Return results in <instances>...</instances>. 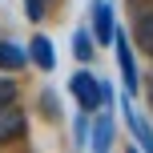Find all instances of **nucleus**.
Wrapping results in <instances>:
<instances>
[{
  "label": "nucleus",
  "mask_w": 153,
  "mask_h": 153,
  "mask_svg": "<svg viewBox=\"0 0 153 153\" xmlns=\"http://www.w3.org/2000/svg\"><path fill=\"white\" fill-rule=\"evenodd\" d=\"M24 61H28V56H24V48H16V45H8V40H0V69H20Z\"/></svg>",
  "instance_id": "7"
},
{
  "label": "nucleus",
  "mask_w": 153,
  "mask_h": 153,
  "mask_svg": "<svg viewBox=\"0 0 153 153\" xmlns=\"http://www.w3.org/2000/svg\"><path fill=\"white\" fill-rule=\"evenodd\" d=\"M93 32H97V40L101 45H109V40H113V8L109 4H97V12H93Z\"/></svg>",
  "instance_id": "5"
},
{
  "label": "nucleus",
  "mask_w": 153,
  "mask_h": 153,
  "mask_svg": "<svg viewBox=\"0 0 153 153\" xmlns=\"http://www.w3.org/2000/svg\"><path fill=\"white\" fill-rule=\"evenodd\" d=\"M24 8H28L32 20H40V16H45V0H24Z\"/></svg>",
  "instance_id": "11"
},
{
  "label": "nucleus",
  "mask_w": 153,
  "mask_h": 153,
  "mask_svg": "<svg viewBox=\"0 0 153 153\" xmlns=\"http://www.w3.org/2000/svg\"><path fill=\"white\" fill-rule=\"evenodd\" d=\"M109 141H113V125L101 117V121H97V133H93V149H109Z\"/></svg>",
  "instance_id": "8"
},
{
  "label": "nucleus",
  "mask_w": 153,
  "mask_h": 153,
  "mask_svg": "<svg viewBox=\"0 0 153 153\" xmlns=\"http://www.w3.org/2000/svg\"><path fill=\"white\" fill-rule=\"evenodd\" d=\"M133 36H137L141 53H145V56H153V8L137 12V20H133Z\"/></svg>",
  "instance_id": "4"
},
{
  "label": "nucleus",
  "mask_w": 153,
  "mask_h": 153,
  "mask_svg": "<svg viewBox=\"0 0 153 153\" xmlns=\"http://www.w3.org/2000/svg\"><path fill=\"white\" fill-rule=\"evenodd\" d=\"M149 109H153V81H149Z\"/></svg>",
  "instance_id": "12"
},
{
  "label": "nucleus",
  "mask_w": 153,
  "mask_h": 153,
  "mask_svg": "<svg viewBox=\"0 0 153 153\" xmlns=\"http://www.w3.org/2000/svg\"><path fill=\"white\" fill-rule=\"evenodd\" d=\"M113 45H117V69L125 76V93H137V65H133V53H129V45H125V36L113 32Z\"/></svg>",
  "instance_id": "3"
},
{
  "label": "nucleus",
  "mask_w": 153,
  "mask_h": 153,
  "mask_svg": "<svg viewBox=\"0 0 153 153\" xmlns=\"http://www.w3.org/2000/svg\"><path fill=\"white\" fill-rule=\"evenodd\" d=\"M24 129H28V121H24V113L8 101V105H0V145H8V141H20Z\"/></svg>",
  "instance_id": "2"
},
{
  "label": "nucleus",
  "mask_w": 153,
  "mask_h": 153,
  "mask_svg": "<svg viewBox=\"0 0 153 153\" xmlns=\"http://www.w3.org/2000/svg\"><path fill=\"white\" fill-rule=\"evenodd\" d=\"M12 97H16V85L0 76V105H8V101H12Z\"/></svg>",
  "instance_id": "10"
},
{
  "label": "nucleus",
  "mask_w": 153,
  "mask_h": 153,
  "mask_svg": "<svg viewBox=\"0 0 153 153\" xmlns=\"http://www.w3.org/2000/svg\"><path fill=\"white\" fill-rule=\"evenodd\" d=\"M73 48H76V61H89V36H85V32H76Z\"/></svg>",
  "instance_id": "9"
},
{
  "label": "nucleus",
  "mask_w": 153,
  "mask_h": 153,
  "mask_svg": "<svg viewBox=\"0 0 153 153\" xmlns=\"http://www.w3.org/2000/svg\"><path fill=\"white\" fill-rule=\"evenodd\" d=\"M28 53H32V65H36V69H53V65H56V56H53V40H48V36H32V48H28Z\"/></svg>",
  "instance_id": "6"
},
{
  "label": "nucleus",
  "mask_w": 153,
  "mask_h": 153,
  "mask_svg": "<svg viewBox=\"0 0 153 153\" xmlns=\"http://www.w3.org/2000/svg\"><path fill=\"white\" fill-rule=\"evenodd\" d=\"M69 89H73V97L81 101V109L89 113V109H101L109 101V85L105 81H97L93 73H76L73 81H69Z\"/></svg>",
  "instance_id": "1"
}]
</instances>
